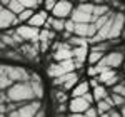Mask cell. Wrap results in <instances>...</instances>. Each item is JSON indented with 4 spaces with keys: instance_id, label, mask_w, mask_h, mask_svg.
Returning <instances> with one entry per match:
<instances>
[{
    "instance_id": "42",
    "label": "cell",
    "mask_w": 125,
    "mask_h": 117,
    "mask_svg": "<svg viewBox=\"0 0 125 117\" xmlns=\"http://www.w3.org/2000/svg\"><path fill=\"white\" fill-rule=\"evenodd\" d=\"M0 90H2V87H0Z\"/></svg>"
},
{
    "instance_id": "3",
    "label": "cell",
    "mask_w": 125,
    "mask_h": 117,
    "mask_svg": "<svg viewBox=\"0 0 125 117\" xmlns=\"http://www.w3.org/2000/svg\"><path fill=\"white\" fill-rule=\"evenodd\" d=\"M70 19L73 22H95L94 17V3H80L72 10Z\"/></svg>"
},
{
    "instance_id": "33",
    "label": "cell",
    "mask_w": 125,
    "mask_h": 117,
    "mask_svg": "<svg viewBox=\"0 0 125 117\" xmlns=\"http://www.w3.org/2000/svg\"><path fill=\"white\" fill-rule=\"evenodd\" d=\"M83 116H98V110H97V107H94V105H90V107L87 109L85 112H83Z\"/></svg>"
},
{
    "instance_id": "23",
    "label": "cell",
    "mask_w": 125,
    "mask_h": 117,
    "mask_svg": "<svg viewBox=\"0 0 125 117\" xmlns=\"http://www.w3.org/2000/svg\"><path fill=\"white\" fill-rule=\"evenodd\" d=\"M92 94H94V99H95V100H102V99H105L107 95H108L107 85H104V84H98V85H95Z\"/></svg>"
},
{
    "instance_id": "4",
    "label": "cell",
    "mask_w": 125,
    "mask_h": 117,
    "mask_svg": "<svg viewBox=\"0 0 125 117\" xmlns=\"http://www.w3.org/2000/svg\"><path fill=\"white\" fill-rule=\"evenodd\" d=\"M42 107V104L39 102V99H32V100H27V102H22V105H19V109L15 110H10V116H25V117H32L37 116L39 109Z\"/></svg>"
},
{
    "instance_id": "14",
    "label": "cell",
    "mask_w": 125,
    "mask_h": 117,
    "mask_svg": "<svg viewBox=\"0 0 125 117\" xmlns=\"http://www.w3.org/2000/svg\"><path fill=\"white\" fill-rule=\"evenodd\" d=\"M104 60H105V64L110 69H117L124 64V54L117 52V50L115 52H108L107 55H104Z\"/></svg>"
},
{
    "instance_id": "36",
    "label": "cell",
    "mask_w": 125,
    "mask_h": 117,
    "mask_svg": "<svg viewBox=\"0 0 125 117\" xmlns=\"http://www.w3.org/2000/svg\"><path fill=\"white\" fill-rule=\"evenodd\" d=\"M55 97H57V100L60 102V104L67 100V97H65V94H63V92H57V94H55Z\"/></svg>"
},
{
    "instance_id": "29",
    "label": "cell",
    "mask_w": 125,
    "mask_h": 117,
    "mask_svg": "<svg viewBox=\"0 0 125 117\" xmlns=\"http://www.w3.org/2000/svg\"><path fill=\"white\" fill-rule=\"evenodd\" d=\"M25 9H35L40 5V0H19Z\"/></svg>"
},
{
    "instance_id": "35",
    "label": "cell",
    "mask_w": 125,
    "mask_h": 117,
    "mask_svg": "<svg viewBox=\"0 0 125 117\" xmlns=\"http://www.w3.org/2000/svg\"><path fill=\"white\" fill-rule=\"evenodd\" d=\"M87 74L90 75V77H95V75H98V72H97V69L94 64H90V67H88V70H87Z\"/></svg>"
},
{
    "instance_id": "9",
    "label": "cell",
    "mask_w": 125,
    "mask_h": 117,
    "mask_svg": "<svg viewBox=\"0 0 125 117\" xmlns=\"http://www.w3.org/2000/svg\"><path fill=\"white\" fill-rule=\"evenodd\" d=\"M17 34L23 40H29V42H39V34H40V29L39 27H33V25H20L17 29Z\"/></svg>"
},
{
    "instance_id": "17",
    "label": "cell",
    "mask_w": 125,
    "mask_h": 117,
    "mask_svg": "<svg viewBox=\"0 0 125 117\" xmlns=\"http://www.w3.org/2000/svg\"><path fill=\"white\" fill-rule=\"evenodd\" d=\"M43 27H47V29H53L55 32H63L65 29V19H58V17H48L47 22H45V25Z\"/></svg>"
},
{
    "instance_id": "2",
    "label": "cell",
    "mask_w": 125,
    "mask_h": 117,
    "mask_svg": "<svg viewBox=\"0 0 125 117\" xmlns=\"http://www.w3.org/2000/svg\"><path fill=\"white\" fill-rule=\"evenodd\" d=\"M82 65L75 62V58H65V60H58L57 64H53V65H50L48 67V75L50 77H58V75H63V74H67V72H73L75 69H80Z\"/></svg>"
},
{
    "instance_id": "37",
    "label": "cell",
    "mask_w": 125,
    "mask_h": 117,
    "mask_svg": "<svg viewBox=\"0 0 125 117\" xmlns=\"http://www.w3.org/2000/svg\"><path fill=\"white\" fill-rule=\"evenodd\" d=\"M100 84V80H97V79H90V85L92 87H95V85H98Z\"/></svg>"
},
{
    "instance_id": "22",
    "label": "cell",
    "mask_w": 125,
    "mask_h": 117,
    "mask_svg": "<svg viewBox=\"0 0 125 117\" xmlns=\"http://www.w3.org/2000/svg\"><path fill=\"white\" fill-rule=\"evenodd\" d=\"M53 37H55V34H53V32H50L47 27H45V30H40L39 40L42 42V49H45V47H47V44H48V42H52Z\"/></svg>"
},
{
    "instance_id": "15",
    "label": "cell",
    "mask_w": 125,
    "mask_h": 117,
    "mask_svg": "<svg viewBox=\"0 0 125 117\" xmlns=\"http://www.w3.org/2000/svg\"><path fill=\"white\" fill-rule=\"evenodd\" d=\"M48 19V10H39V12H33V15L29 19V23L33 27H43L45 22Z\"/></svg>"
},
{
    "instance_id": "43",
    "label": "cell",
    "mask_w": 125,
    "mask_h": 117,
    "mask_svg": "<svg viewBox=\"0 0 125 117\" xmlns=\"http://www.w3.org/2000/svg\"><path fill=\"white\" fill-rule=\"evenodd\" d=\"M72 2H73V0H72Z\"/></svg>"
},
{
    "instance_id": "11",
    "label": "cell",
    "mask_w": 125,
    "mask_h": 117,
    "mask_svg": "<svg viewBox=\"0 0 125 117\" xmlns=\"http://www.w3.org/2000/svg\"><path fill=\"white\" fill-rule=\"evenodd\" d=\"M90 105H92V104H90L83 95H82V97H72L70 102H68V110H70L72 114H83Z\"/></svg>"
},
{
    "instance_id": "12",
    "label": "cell",
    "mask_w": 125,
    "mask_h": 117,
    "mask_svg": "<svg viewBox=\"0 0 125 117\" xmlns=\"http://www.w3.org/2000/svg\"><path fill=\"white\" fill-rule=\"evenodd\" d=\"M19 22L17 15L9 9H2L0 10V30L3 29H9L10 25H15Z\"/></svg>"
},
{
    "instance_id": "5",
    "label": "cell",
    "mask_w": 125,
    "mask_h": 117,
    "mask_svg": "<svg viewBox=\"0 0 125 117\" xmlns=\"http://www.w3.org/2000/svg\"><path fill=\"white\" fill-rule=\"evenodd\" d=\"M72 10H73L72 0H57V3L52 9V15L58 17V19H67V17H70Z\"/></svg>"
},
{
    "instance_id": "39",
    "label": "cell",
    "mask_w": 125,
    "mask_h": 117,
    "mask_svg": "<svg viewBox=\"0 0 125 117\" xmlns=\"http://www.w3.org/2000/svg\"><path fill=\"white\" fill-rule=\"evenodd\" d=\"M9 2H10V0H0V3H2V5H7Z\"/></svg>"
},
{
    "instance_id": "38",
    "label": "cell",
    "mask_w": 125,
    "mask_h": 117,
    "mask_svg": "<svg viewBox=\"0 0 125 117\" xmlns=\"http://www.w3.org/2000/svg\"><path fill=\"white\" fill-rule=\"evenodd\" d=\"M120 116H125V104L120 107Z\"/></svg>"
},
{
    "instance_id": "20",
    "label": "cell",
    "mask_w": 125,
    "mask_h": 117,
    "mask_svg": "<svg viewBox=\"0 0 125 117\" xmlns=\"http://www.w3.org/2000/svg\"><path fill=\"white\" fill-rule=\"evenodd\" d=\"M73 50V58H75V62H78L80 65H82V62H85L87 55H88V49H87V45H77Z\"/></svg>"
},
{
    "instance_id": "34",
    "label": "cell",
    "mask_w": 125,
    "mask_h": 117,
    "mask_svg": "<svg viewBox=\"0 0 125 117\" xmlns=\"http://www.w3.org/2000/svg\"><path fill=\"white\" fill-rule=\"evenodd\" d=\"M55 3H57V0H43V7H45V10H52Z\"/></svg>"
},
{
    "instance_id": "16",
    "label": "cell",
    "mask_w": 125,
    "mask_h": 117,
    "mask_svg": "<svg viewBox=\"0 0 125 117\" xmlns=\"http://www.w3.org/2000/svg\"><path fill=\"white\" fill-rule=\"evenodd\" d=\"M53 58L55 60H65V58H73V50L70 49L68 45H58V49L53 52Z\"/></svg>"
},
{
    "instance_id": "25",
    "label": "cell",
    "mask_w": 125,
    "mask_h": 117,
    "mask_svg": "<svg viewBox=\"0 0 125 117\" xmlns=\"http://www.w3.org/2000/svg\"><path fill=\"white\" fill-rule=\"evenodd\" d=\"M104 57V52L102 50H97V49H94V50H90L88 52V55H87V60L90 62V64H97L100 58Z\"/></svg>"
},
{
    "instance_id": "6",
    "label": "cell",
    "mask_w": 125,
    "mask_h": 117,
    "mask_svg": "<svg viewBox=\"0 0 125 117\" xmlns=\"http://www.w3.org/2000/svg\"><path fill=\"white\" fill-rule=\"evenodd\" d=\"M7 75L12 82H25L30 80V72H27L23 67H17V65H5Z\"/></svg>"
},
{
    "instance_id": "21",
    "label": "cell",
    "mask_w": 125,
    "mask_h": 117,
    "mask_svg": "<svg viewBox=\"0 0 125 117\" xmlns=\"http://www.w3.org/2000/svg\"><path fill=\"white\" fill-rule=\"evenodd\" d=\"M88 90H90V84L88 82H77V85L72 89L70 92H72V97H82Z\"/></svg>"
},
{
    "instance_id": "18",
    "label": "cell",
    "mask_w": 125,
    "mask_h": 117,
    "mask_svg": "<svg viewBox=\"0 0 125 117\" xmlns=\"http://www.w3.org/2000/svg\"><path fill=\"white\" fill-rule=\"evenodd\" d=\"M112 107H115V105H114V100H112V97H110V94H108L105 99H102V100H97V110H98V116H105Z\"/></svg>"
},
{
    "instance_id": "26",
    "label": "cell",
    "mask_w": 125,
    "mask_h": 117,
    "mask_svg": "<svg viewBox=\"0 0 125 117\" xmlns=\"http://www.w3.org/2000/svg\"><path fill=\"white\" fill-rule=\"evenodd\" d=\"M7 9H9V10H12V12H13L15 15H19L20 12H22V10L25 9V7H23V5L20 3L19 0H10L9 3H7Z\"/></svg>"
},
{
    "instance_id": "8",
    "label": "cell",
    "mask_w": 125,
    "mask_h": 117,
    "mask_svg": "<svg viewBox=\"0 0 125 117\" xmlns=\"http://www.w3.org/2000/svg\"><path fill=\"white\" fill-rule=\"evenodd\" d=\"M73 34L78 35V37H94L97 34V27L94 22H75V29H73Z\"/></svg>"
},
{
    "instance_id": "1",
    "label": "cell",
    "mask_w": 125,
    "mask_h": 117,
    "mask_svg": "<svg viewBox=\"0 0 125 117\" xmlns=\"http://www.w3.org/2000/svg\"><path fill=\"white\" fill-rule=\"evenodd\" d=\"M5 94H7V100L9 102H17V104H22V102H27V100L35 99L33 89L30 85V80L12 84L10 87H7Z\"/></svg>"
},
{
    "instance_id": "31",
    "label": "cell",
    "mask_w": 125,
    "mask_h": 117,
    "mask_svg": "<svg viewBox=\"0 0 125 117\" xmlns=\"http://www.w3.org/2000/svg\"><path fill=\"white\" fill-rule=\"evenodd\" d=\"M112 92H117V94H120V95L125 97V84H118L117 82L115 85H112Z\"/></svg>"
},
{
    "instance_id": "27",
    "label": "cell",
    "mask_w": 125,
    "mask_h": 117,
    "mask_svg": "<svg viewBox=\"0 0 125 117\" xmlns=\"http://www.w3.org/2000/svg\"><path fill=\"white\" fill-rule=\"evenodd\" d=\"M33 12H35L33 9H23L19 15H17V19H19V22H29V19L33 15Z\"/></svg>"
},
{
    "instance_id": "19",
    "label": "cell",
    "mask_w": 125,
    "mask_h": 117,
    "mask_svg": "<svg viewBox=\"0 0 125 117\" xmlns=\"http://www.w3.org/2000/svg\"><path fill=\"white\" fill-rule=\"evenodd\" d=\"M30 85L33 89V94H35V99H42L43 97V87H42V82H40V77L37 74H30Z\"/></svg>"
},
{
    "instance_id": "40",
    "label": "cell",
    "mask_w": 125,
    "mask_h": 117,
    "mask_svg": "<svg viewBox=\"0 0 125 117\" xmlns=\"http://www.w3.org/2000/svg\"><path fill=\"white\" fill-rule=\"evenodd\" d=\"M122 37H125V25H124V32H122Z\"/></svg>"
},
{
    "instance_id": "7",
    "label": "cell",
    "mask_w": 125,
    "mask_h": 117,
    "mask_svg": "<svg viewBox=\"0 0 125 117\" xmlns=\"http://www.w3.org/2000/svg\"><path fill=\"white\" fill-rule=\"evenodd\" d=\"M77 82H78V75L75 72H67L63 75L55 77V80H53L55 85H62V89H65V90H72L77 85Z\"/></svg>"
},
{
    "instance_id": "32",
    "label": "cell",
    "mask_w": 125,
    "mask_h": 117,
    "mask_svg": "<svg viewBox=\"0 0 125 117\" xmlns=\"http://www.w3.org/2000/svg\"><path fill=\"white\" fill-rule=\"evenodd\" d=\"M73 29H75V22L70 19L68 22H65V29H63V32H67V35L68 34H73Z\"/></svg>"
},
{
    "instance_id": "44",
    "label": "cell",
    "mask_w": 125,
    "mask_h": 117,
    "mask_svg": "<svg viewBox=\"0 0 125 117\" xmlns=\"http://www.w3.org/2000/svg\"><path fill=\"white\" fill-rule=\"evenodd\" d=\"M124 67H125V65H124Z\"/></svg>"
},
{
    "instance_id": "13",
    "label": "cell",
    "mask_w": 125,
    "mask_h": 117,
    "mask_svg": "<svg viewBox=\"0 0 125 117\" xmlns=\"http://www.w3.org/2000/svg\"><path fill=\"white\" fill-rule=\"evenodd\" d=\"M98 80H100V84H104L107 87H112V85H115L117 82H118V75H117L115 69H108L105 72H102V74H98Z\"/></svg>"
},
{
    "instance_id": "24",
    "label": "cell",
    "mask_w": 125,
    "mask_h": 117,
    "mask_svg": "<svg viewBox=\"0 0 125 117\" xmlns=\"http://www.w3.org/2000/svg\"><path fill=\"white\" fill-rule=\"evenodd\" d=\"M12 85V80L9 79L7 75V70H5V65H2L0 64V87L2 89H7Z\"/></svg>"
},
{
    "instance_id": "28",
    "label": "cell",
    "mask_w": 125,
    "mask_h": 117,
    "mask_svg": "<svg viewBox=\"0 0 125 117\" xmlns=\"http://www.w3.org/2000/svg\"><path fill=\"white\" fill-rule=\"evenodd\" d=\"M110 97H112V100H114V105H115V107H122V105L125 104V97L120 95V94H117V92H112Z\"/></svg>"
},
{
    "instance_id": "10",
    "label": "cell",
    "mask_w": 125,
    "mask_h": 117,
    "mask_svg": "<svg viewBox=\"0 0 125 117\" xmlns=\"http://www.w3.org/2000/svg\"><path fill=\"white\" fill-rule=\"evenodd\" d=\"M124 25H125V15L122 13V12L114 13V19H112V29H110V40L122 37Z\"/></svg>"
},
{
    "instance_id": "41",
    "label": "cell",
    "mask_w": 125,
    "mask_h": 117,
    "mask_svg": "<svg viewBox=\"0 0 125 117\" xmlns=\"http://www.w3.org/2000/svg\"><path fill=\"white\" fill-rule=\"evenodd\" d=\"M2 9H3V5H2V3H0V10H2Z\"/></svg>"
},
{
    "instance_id": "30",
    "label": "cell",
    "mask_w": 125,
    "mask_h": 117,
    "mask_svg": "<svg viewBox=\"0 0 125 117\" xmlns=\"http://www.w3.org/2000/svg\"><path fill=\"white\" fill-rule=\"evenodd\" d=\"M70 44H72V45H75V47H77V45H87V44H88V40H85V37H73V39H70Z\"/></svg>"
}]
</instances>
